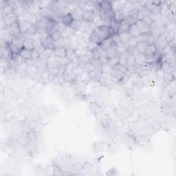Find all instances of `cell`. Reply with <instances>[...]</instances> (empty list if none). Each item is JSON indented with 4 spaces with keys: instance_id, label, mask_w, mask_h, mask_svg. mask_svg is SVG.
<instances>
[{
    "instance_id": "obj_1",
    "label": "cell",
    "mask_w": 176,
    "mask_h": 176,
    "mask_svg": "<svg viewBox=\"0 0 176 176\" xmlns=\"http://www.w3.org/2000/svg\"><path fill=\"white\" fill-rule=\"evenodd\" d=\"M110 37L108 32V27L105 26H99L94 28L92 30L90 36L89 37V41L99 45L105 39Z\"/></svg>"
},
{
    "instance_id": "obj_2",
    "label": "cell",
    "mask_w": 176,
    "mask_h": 176,
    "mask_svg": "<svg viewBox=\"0 0 176 176\" xmlns=\"http://www.w3.org/2000/svg\"><path fill=\"white\" fill-rule=\"evenodd\" d=\"M160 4L161 2L160 1H147L144 2L143 6L146 8L152 15H155L160 13Z\"/></svg>"
},
{
    "instance_id": "obj_3",
    "label": "cell",
    "mask_w": 176,
    "mask_h": 176,
    "mask_svg": "<svg viewBox=\"0 0 176 176\" xmlns=\"http://www.w3.org/2000/svg\"><path fill=\"white\" fill-rule=\"evenodd\" d=\"M24 40L22 39L21 36L19 38L14 37L12 43L10 45L14 56L18 55L21 50L24 48Z\"/></svg>"
},
{
    "instance_id": "obj_4",
    "label": "cell",
    "mask_w": 176,
    "mask_h": 176,
    "mask_svg": "<svg viewBox=\"0 0 176 176\" xmlns=\"http://www.w3.org/2000/svg\"><path fill=\"white\" fill-rule=\"evenodd\" d=\"M2 24L4 25L6 29L8 26H9L10 25L15 24L19 21V17L15 12H12L2 17Z\"/></svg>"
},
{
    "instance_id": "obj_5",
    "label": "cell",
    "mask_w": 176,
    "mask_h": 176,
    "mask_svg": "<svg viewBox=\"0 0 176 176\" xmlns=\"http://www.w3.org/2000/svg\"><path fill=\"white\" fill-rule=\"evenodd\" d=\"M98 83H99V84L103 87H110L111 85L115 84L113 81L112 76H111V73H103V72L101 78Z\"/></svg>"
},
{
    "instance_id": "obj_6",
    "label": "cell",
    "mask_w": 176,
    "mask_h": 176,
    "mask_svg": "<svg viewBox=\"0 0 176 176\" xmlns=\"http://www.w3.org/2000/svg\"><path fill=\"white\" fill-rule=\"evenodd\" d=\"M6 31L9 33L10 35H12L13 37L15 38H19L21 35L18 21L10 25L9 26H8L6 29Z\"/></svg>"
},
{
    "instance_id": "obj_7",
    "label": "cell",
    "mask_w": 176,
    "mask_h": 176,
    "mask_svg": "<svg viewBox=\"0 0 176 176\" xmlns=\"http://www.w3.org/2000/svg\"><path fill=\"white\" fill-rule=\"evenodd\" d=\"M25 73H26V76L30 79H34L38 74L37 66H36V64L27 66L25 68Z\"/></svg>"
},
{
    "instance_id": "obj_8",
    "label": "cell",
    "mask_w": 176,
    "mask_h": 176,
    "mask_svg": "<svg viewBox=\"0 0 176 176\" xmlns=\"http://www.w3.org/2000/svg\"><path fill=\"white\" fill-rule=\"evenodd\" d=\"M41 42L45 47V49L54 50L55 48V41L53 40L51 36L47 35L46 37H43L41 39Z\"/></svg>"
},
{
    "instance_id": "obj_9",
    "label": "cell",
    "mask_w": 176,
    "mask_h": 176,
    "mask_svg": "<svg viewBox=\"0 0 176 176\" xmlns=\"http://www.w3.org/2000/svg\"><path fill=\"white\" fill-rule=\"evenodd\" d=\"M95 15L92 10H83L82 13V21L92 24L94 20Z\"/></svg>"
},
{
    "instance_id": "obj_10",
    "label": "cell",
    "mask_w": 176,
    "mask_h": 176,
    "mask_svg": "<svg viewBox=\"0 0 176 176\" xmlns=\"http://www.w3.org/2000/svg\"><path fill=\"white\" fill-rule=\"evenodd\" d=\"M78 55L76 50H75L73 47H69V48L66 49V58L70 61V62L76 63H77L78 59Z\"/></svg>"
},
{
    "instance_id": "obj_11",
    "label": "cell",
    "mask_w": 176,
    "mask_h": 176,
    "mask_svg": "<svg viewBox=\"0 0 176 176\" xmlns=\"http://www.w3.org/2000/svg\"><path fill=\"white\" fill-rule=\"evenodd\" d=\"M168 44V42L165 38V36L164 34L163 35L158 36L156 39L155 43V46L156 47V49H157L158 51H161L164 47H165Z\"/></svg>"
},
{
    "instance_id": "obj_12",
    "label": "cell",
    "mask_w": 176,
    "mask_h": 176,
    "mask_svg": "<svg viewBox=\"0 0 176 176\" xmlns=\"http://www.w3.org/2000/svg\"><path fill=\"white\" fill-rule=\"evenodd\" d=\"M60 58L55 57V56H52L50 58H49L47 61V68L50 69V68H58L60 65Z\"/></svg>"
},
{
    "instance_id": "obj_13",
    "label": "cell",
    "mask_w": 176,
    "mask_h": 176,
    "mask_svg": "<svg viewBox=\"0 0 176 176\" xmlns=\"http://www.w3.org/2000/svg\"><path fill=\"white\" fill-rule=\"evenodd\" d=\"M144 63H145V55L144 54H141V53H138V54L136 55L135 64H134L133 67L135 71L136 69L141 68Z\"/></svg>"
},
{
    "instance_id": "obj_14",
    "label": "cell",
    "mask_w": 176,
    "mask_h": 176,
    "mask_svg": "<svg viewBox=\"0 0 176 176\" xmlns=\"http://www.w3.org/2000/svg\"><path fill=\"white\" fill-rule=\"evenodd\" d=\"M136 25L138 28L141 34H147L151 32L150 26L145 23L143 20H138L136 22Z\"/></svg>"
},
{
    "instance_id": "obj_15",
    "label": "cell",
    "mask_w": 176,
    "mask_h": 176,
    "mask_svg": "<svg viewBox=\"0 0 176 176\" xmlns=\"http://www.w3.org/2000/svg\"><path fill=\"white\" fill-rule=\"evenodd\" d=\"M83 9V8L80 6L74 7L72 10H70V14L72 16L73 19H77V20H82V13Z\"/></svg>"
},
{
    "instance_id": "obj_16",
    "label": "cell",
    "mask_w": 176,
    "mask_h": 176,
    "mask_svg": "<svg viewBox=\"0 0 176 176\" xmlns=\"http://www.w3.org/2000/svg\"><path fill=\"white\" fill-rule=\"evenodd\" d=\"M138 54V52L136 51V49H134L132 54L128 57L127 58V68L128 69V71H131L133 68L134 64H135V58L136 55Z\"/></svg>"
},
{
    "instance_id": "obj_17",
    "label": "cell",
    "mask_w": 176,
    "mask_h": 176,
    "mask_svg": "<svg viewBox=\"0 0 176 176\" xmlns=\"http://www.w3.org/2000/svg\"><path fill=\"white\" fill-rule=\"evenodd\" d=\"M48 23H49V21L46 18L41 17L39 19H38L37 24H36V25H35L36 27H37V31L46 30Z\"/></svg>"
},
{
    "instance_id": "obj_18",
    "label": "cell",
    "mask_w": 176,
    "mask_h": 176,
    "mask_svg": "<svg viewBox=\"0 0 176 176\" xmlns=\"http://www.w3.org/2000/svg\"><path fill=\"white\" fill-rule=\"evenodd\" d=\"M18 23L21 34H25L27 32V30L29 29V28L32 26L29 22H28L24 19H19Z\"/></svg>"
},
{
    "instance_id": "obj_19",
    "label": "cell",
    "mask_w": 176,
    "mask_h": 176,
    "mask_svg": "<svg viewBox=\"0 0 176 176\" xmlns=\"http://www.w3.org/2000/svg\"><path fill=\"white\" fill-rule=\"evenodd\" d=\"M24 19H26V20L28 22H29V23L31 25H35V26L36 25V24H37V22L38 21V18L37 17V15L31 13L30 12H27L24 14Z\"/></svg>"
},
{
    "instance_id": "obj_20",
    "label": "cell",
    "mask_w": 176,
    "mask_h": 176,
    "mask_svg": "<svg viewBox=\"0 0 176 176\" xmlns=\"http://www.w3.org/2000/svg\"><path fill=\"white\" fill-rule=\"evenodd\" d=\"M88 74H89V78L91 80H92L94 82H99L100 79L101 78L103 72L102 70H100V69H95L94 70L89 72Z\"/></svg>"
},
{
    "instance_id": "obj_21",
    "label": "cell",
    "mask_w": 176,
    "mask_h": 176,
    "mask_svg": "<svg viewBox=\"0 0 176 176\" xmlns=\"http://www.w3.org/2000/svg\"><path fill=\"white\" fill-rule=\"evenodd\" d=\"M90 62V58H89L87 54H81L78 56V59H77V65L80 66H83L85 64Z\"/></svg>"
},
{
    "instance_id": "obj_22",
    "label": "cell",
    "mask_w": 176,
    "mask_h": 176,
    "mask_svg": "<svg viewBox=\"0 0 176 176\" xmlns=\"http://www.w3.org/2000/svg\"><path fill=\"white\" fill-rule=\"evenodd\" d=\"M100 7L101 8L103 13H106L112 10V6L111 2L110 1H100L99 2Z\"/></svg>"
},
{
    "instance_id": "obj_23",
    "label": "cell",
    "mask_w": 176,
    "mask_h": 176,
    "mask_svg": "<svg viewBox=\"0 0 176 176\" xmlns=\"http://www.w3.org/2000/svg\"><path fill=\"white\" fill-rule=\"evenodd\" d=\"M54 55L60 58H66V49L64 47H57L54 49Z\"/></svg>"
},
{
    "instance_id": "obj_24",
    "label": "cell",
    "mask_w": 176,
    "mask_h": 176,
    "mask_svg": "<svg viewBox=\"0 0 176 176\" xmlns=\"http://www.w3.org/2000/svg\"><path fill=\"white\" fill-rule=\"evenodd\" d=\"M130 26H131V25L129 24V21H128L127 19L125 18L121 22L119 31H118V34H119V33H122V32H128L129 30Z\"/></svg>"
},
{
    "instance_id": "obj_25",
    "label": "cell",
    "mask_w": 176,
    "mask_h": 176,
    "mask_svg": "<svg viewBox=\"0 0 176 176\" xmlns=\"http://www.w3.org/2000/svg\"><path fill=\"white\" fill-rule=\"evenodd\" d=\"M113 44H114V42L112 41V39H111V37H109V38L105 39L103 41L99 46L103 50L107 51L109 48H110V47L112 46Z\"/></svg>"
},
{
    "instance_id": "obj_26",
    "label": "cell",
    "mask_w": 176,
    "mask_h": 176,
    "mask_svg": "<svg viewBox=\"0 0 176 176\" xmlns=\"http://www.w3.org/2000/svg\"><path fill=\"white\" fill-rule=\"evenodd\" d=\"M164 27L165 32H175V28H176L175 21L168 20L165 24H164Z\"/></svg>"
},
{
    "instance_id": "obj_27",
    "label": "cell",
    "mask_w": 176,
    "mask_h": 176,
    "mask_svg": "<svg viewBox=\"0 0 176 176\" xmlns=\"http://www.w3.org/2000/svg\"><path fill=\"white\" fill-rule=\"evenodd\" d=\"M116 56H119L118 47L114 43L112 46L107 50V57L108 58H110L114 57H116Z\"/></svg>"
},
{
    "instance_id": "obj_28",
    "label": "cell",
    "mask_w": 176,
    "mask_h": 176,
    "mask_svg": "<svg viewBox=\"0 0 176 176\" xmlns=\"http://www.w3.org/2000/svg\"><path fill=\"white\" fill-rule=\"evenodd\" d=\"M111 2V6H112V10L114 12H116V11L122 10L127 1H114Z\"/></svg>"
},
{
    "instance_id": "obj_29",
    "label": "cell",
    "mask_w": 176,
    "mask_h": 176,
    "mask_svg": "<svg viewBox=\"0 0 176 176\" xmlns=\"http://www.w3.org/2000/svg\"><path fill=\"white\" fill-rule=\"evenodd\" d=\"M32 51V50L24 48H24L21 50L20 52H19V55L22 58H24L25 61L30 60V59H31Z\"/></svg>"
},
{
    "instance_id": "obj_30",
    "label": "cell",
    "mask_w": 176,
    "mask_h": 176,
    "mask_svg": "<svg viewBox=\"0 0 176 176\" xmlns=\"http://www.w3.org/2000/svg\"><path fill=\"white\" fill-rule=\"evenodd\" d=\"M137 43H138V42H137L136 38L131 37L124 44V46H125V47L126 50H133L136 48V46Z\"/></svg>"
},
{
    "instance_id": "obj_31",
    "label": "cell",
    "mask_w": 176,
    "mask_h": 176,
    "mask_svg": "<svg viewBox=\"0 0 176 176\" xmlns=\"http://www.w3.org/2000/svg\"><path fill=\"white\" fill-rule=\"evenodd\" d=\"M61 32L63 36V38H68L71 37L72 35H74L76 31L73 29H72L69 26H66Z\"/></svg>"
},
{
    "instance_id": "obj_32",
    "label": "cell",
    "mask_w": 176,
    "mask_h": 176,
    "mask_svg": "<svg viewBox=\"0 0 176 176\" xmlns=\"http://www.w3.org/2000/svg\"><path fill=\"white\" fill-rule=\"evenodd\" d=\"M129 33L130 34L131 37H134V38H137L141 35L140 31L138 28L137 27L136 24L131 25L130 28L129 30Z\"/></svg>"
},
{
    "instance_id": "obj_33",
    "label": "cell",
    "mask_w": 176,
    "mask_h": 176,
    "mask_svg": "<svg viewBox=\"0 0 176 176\" xmlns=\"http://www.w3.org/2000/svg\"><path fill=\"white\" fill-rule=\"evenodd\" d=\"M35 41L31 37H27L24 41V47L30 50H34Z\"/></svg>"
},
{
    "instance_id": "obj_34",
    "label": "cell",
    "mask_w": 176,
    "mask_h": 176,
    "mask_svg": "<svg viewBox=\"0 0 176 176\" xmlns=\"http://www.w3.org/2000/svg\"><path fill=\"white\" fill-rule=\"evenodd\" d=\"M77 64L72 62H69L68 65L66 66V69H65V74H64V76H67V75L71 74L74 73L75 69H76Z\"/></svg>"
},
{
    "instance_id": "obj_35",
    "label": "cell",
    "mask_w": 176,
    "mask_h": 176,
    "mask_svg": "<svg viewBox=\"0 0 176 176\" xmlns=\"http://www.w3.org/2000/svg\"><path fill=\"white\" fill-rule=\"evenodd\" d=\"M72 21H73V18H72V16L70 14V13H68V15L63 17L61 19V23H62L64 26H70Z\"/></svg>"
},
{
    "instance_id": "obj_36",
    "label": "cell",
    "mask_w": 176,
    "mask_h": 176,
    "mask_svg": "<svg viewBox=\"0 0 176 176\" xmlns=\"http://www.w3.org/2000/svg\"><path fill=\"white\" fill-rule=\"evenodd\" d=\"M125 18H126V14L125 13V12L122 10H118V11H116V12H114V19H115V20L118 21L119 22H121Z\"/></svg>"
},
{
    "instance_id": "obj_37",
    "label": "cell",
    "mask_w": 176,
    "mask_h": 176,
    "mask_svg": "<svg viewBox=\"0 0 176 176\" xmlns=\"http://www.w3.org/2000/svg\"><path fill=\"white\" fill-rule=\"evenodd\" d=\"M35 41V47L34 50H36L40 55L43 54L44 50H46L43 46L42 43L41 42V40H34Z\"/></svg>"
},
{
    "instance_id": "obj_38",
    "label": "cell",
    "mask_w": 176,
    "mask_h": 176,
    "mask_svg": "<svg viewBox=\"0 0 176 176\" xmlns=\"http://www.w3.org/2000/svg\"><path fill=\"white\" fill-rule=\"evenodd\" d=\"M87 55L89 57V58L91 59H99L100 58V54L99 52V50L96 49L92 50V51H88L86 53Z\"/></svg>"
},
{
    "instance_id": "obj_39",
    "label": "cell",
    "mask_w": 176,
    "mask_h": 176,
    "mask_svg": "<svg viewBox=\"0 0 176 176\" xmlns=\"http://www.w3.org/2000/svg\"><path fill=\"white\" fill-rule=\"evenodd\" d=\"M120 24H121V22L115 20L114 19H112L110 21V27L114 30L116 34H118V33L119 28H120Z\"/></svg>"
},
{
    "instance_id": "obj_40",
    "label": "cell",
    "mask_w": 176,
    "mask_h": 176,
    "mask_svg": "<svg viewBox=\"0 0 176 176\" xmlns=\"http://www.w3.org/2000/svg\"><path fill=\"white\" fill-rule=\"evenodd\" d=\"M113 69L114 70H115L116 72H118V73L124 75V76L129 72L127 67L121 66V65H120V64H118V65H117L116 66L114 67V68H113Z\"/></svg>"
},
{
    "instance_id": "obj_41",
    "label": "cell",
    "mask_w": 176,
    "mask_h": 176,
    "mask_svg": "<svg viewBox=\"0 0 176 176\" xmlns=\"http://www.w3.org/2000/svg\"><path fill=\"white\" fill-rule=\"evenodd\" d=\"M148 45L145 42H138L136 46V50L138 53H141V54H144L145 50L147 49Z\"/></svg>"
},
{
    "instance_id": "obj_42",
    "label": "cell",
    "mask_w": 176,
    "mask_h": 176,
    "mask_svg": "<svg viewBox=\"0 0 176 176\" xmlns=\"http://www.w3.org/2000/svg\"><path fill=\"white\" fill-rule=\"evenodd\" d=\"M175 79V75L172 72H164V82L167 84H169Z\"/></svg>"
},
{
    "instance_id": "obj_43",
    "label": "cell",
    "mask_w": 176,
    "mask_h": 176,
    "mask_svg": "<svg viewBox=\"0 0 176 176\" xmlns=\"http://www.w3.org/2000/svg\"><path fill=\"white\" fill-rule=\"evenodd\" d=\"M119 61H120V56H116V57H114L108 58L107 64L113 68L117 65H118Z\"/></svg>"
},
{
    "instance_id": "obj_44",
    "label": "cell",
    "mask_w": 176,
    "mask_h": 176,
    "mask_svg": "<svg viewBox=\"0 0 176 176\" xmlns=\"http://www.w3.org/2000/svg\"><path fill=\"white\" fill-rule=\"evenodd\" d=\"M157 36H155L153 34L152 32L147 33V40L146 43L147 45H154L155 43L156 39H157Z\"/></svg>"
},
{
    "instance_id": "obj_45",
    "label": "cell",
    "mask_w": 176,
    "mask_h": 176,
    "mask_svg": "<svg viewBox=\"0 0 176 176\" xmlns=\"http://www.w3.org/2000/svg\"><path fill=\"white\" fill-rule=\"evenodd\" d=\"M149 14H150L149 11L144 6L141 8L140 9L138 10V20H142V19H143L146 15H149Z\"/></svg>"
},
{
    "instance_id": "obj_46",
    "label": "cell",
    "mask_w": 176,
    "mask_h": 176,
    "mask_svg": "<svg viewBox=\"0 0 176 176\" xmlns=\"http://www.w3.org/2000/svg\"><path fill=\"white\" fill-rule=\"evenodd\" d=\"M81 20H77V19H73V21H72L69 27L72 29H73L75 31H79L81 29Z\"/></svg>"
},
{
    "instance_id": "obj_47",
    "label": "cell",
    "mask_w": 176,
    "mask_h": 176,
    "mask_svg": "<svg viewBox=\"0 0 176 176\" xmlns=\"http://www.w3.org/2000/svg\"><path fill=\"white\" fill-rule=\"evenodd\" d=\"M157 49L155 45H148L147 47V49L145 50L144 55H149V54H154L157 52Z\"/></svg>"
},
{
    "instance_id": "obj_48",
    "label": "cell",
    "mask_w": 176,
    "mask_h": 176,
    "mask_svg": "<svg viewBox=\"0 0 176 176\" xmlns=\"http://www.w3.org/2000/svg\"><path fill=\"white\" fill-rule=\"evenodd\" d=\"M90 63L92 64L94 69H100V70H101L103 63H102V61H100V58H99V59H91Z\"/></svg>"
},
{
    "instance_id": "obj_49",
    "label": "cell",
    "mask_w": 176,
    "mask_h": 176,
    "mask_svg": "<svg viewBox=\"0 0 176 176\" xmlns=\"http://www.w3.org/2000/svg\"><path fill=\"white\" fill-rule=\"evenodd\" d=\"M40 78L41 79H42L43 81L44 82H46V81H49L51 80L52 77L50 76V74L48 72V69H46V70H45L43 73H41L40 75Z\"/></svg>"
},
{
    "instance_id": "obj_50",
    "label": "cell",
    "mask_w": 176,
    "mask_h": 176,
    "mask_svg": "<svg viewBox=\"0 0 176 176\" xmlns=\"http://www.w3.org/2000/svg\"><path fill=\"white\" fill-rule=\"evenodd\" d=\"M37 32V27L35 25H32L29 28V29L27 30V32L25 33L26 36H28V37H32V36L35 35L36 33Z\"/></svg>"
},
{
    "instance_id": "obj_51",
    "label": "cell",
    "mask_w": 176,
    "mask_h": 176,
    "mask_svg": "<svg viewBox=\"0 0 176 176\" xmlns=\"http://www.w3.org/2000/svg\"><path fill=\"white\" fill-rule=\"evenodd\" d=\"M120 38H121V41L122 42V43H125L127 42V41L129 39L132 37H131L130 34L128 32H122V33H119L118 34Z\"/></svg>"
},
{
    "instance_id": "obj_52",
    "label": "cell",
    "mask_w": 176,
    "mask_h": 176,
    "mask_svg": "<svg viewBox=\"0 0 176 176\" xmlns=\"http://www.w3.org/2000/svg\"><path fill=\"white\" fill-rule=\"evenodd\" d=\"M27 138L31 143H35V142L37 141V136H36L35 133L32 130L30 131L29 132H28Z\"/></svg>"
},
{
    "instance_id": "obj_53",
    "label": "cell",
    "mask_w": 176,
    "mask_h": 176,
    "mask_svg": "<svg viewBox=\"0 0 176 176\" xmlns=\"http://www.w3.org/2000/svg\"><path fill=\"white\" fill-rule=\"evenodd\" d=\"M51 37L55 42H58V41H62L63 39L62 35H61V32L60 31H57V32H54V33H52V34L51 35Z\"/></svg>"
},
{
    "instance_id": "obj_54",
    "label": "cell",
    "mask_w": 176,
    "mask_h": 176,
    "mask_svg": "<svg viewBox=\"0 0 176 176\" xmlns=\"http://www.w3.org/2000/svg\"><path fill=\"white\" fill-rule=\"evenodd\" d=\"M62 41H63V47H65L66 49H68L69 48V47H72V39L71 37L63 38Z\"/></svg>"
},
{
    "instance_id": "obj_55",
    "label": "cell",
    "mask_w": 176,
    "mask_h": 176,
    "mask_svg": "<svg viewBox=\"0 0 176 176\" xmlns=\"http://www.w3.org/2000/svg\"><path fill=\"white\" fill-rule=\"evenodd\" d=\"M111 39H112L114 43L115 44L116 46H122V45H124V43H122V42L121 41V38H120L118 34L114 35L112 37H111Z\"/></svg>"
},
{
    "instance_id": "obj_56",
    "label": "cell",
    "mask_w": 176,
    "mask_h": 176,
    "mask_svg": "<svg viewBox=\"0 0 176 176\" xmlns=\"http://www.w3.org/2000/svg\"><path fill=\"white\" fill-rule=\"evenodd\" d=\"M53 1H50V0H44V1L40 2V9H43V8H50L52 4Z\"/></svg>"
},
{
    "instance_id": "obj_57",
    "label": "cell",
    "mask_w": 176,
    "mask_h": 176,
    "mask_svg": "<svg viewBox=\"0 0 176 176\" xmlns=\"http://www.w3.org/2000/svg\"><path fill=\"white\" fill-rule=\"evenodd\" d=\"M142 20H143L147 24L149 25V26H151V25L153 24V22L154 21V19H153V16L151 13L149 14V15L145 16L142 19Z\"/></svg>"
},
{
    "instance_id": "obj_58",
    "label": "cell",
    "mask_w": 176,
    "mask_h": 176,
    "mask_svg": "<svg viewBox=\"0 0 176 176\" xmlns=\"http://www.w3.org/2000/svg\"><path fill=\"white\" fill-rule=\"evenodd\" d=\"M39 58H40V54H39V53L36 51V50H32L31 60L32 61H34V62L36 63L39 60Z\"/></svg>"
},
{
    "instance_id": "obj_59",
    "label": "cell",
    "mask_w": 176,
    "mask_h": 176,
    "mask_svg": "<svg viewBox=\"0 0 176 176\" xmlns=\"http://www.w3.org/2000/svg\"><path fill=\"white\" fill-rule=\"evenodd\" d=\"M112 69L113 68L109 66L107 63H106L103 66L101 70L103 73H111V71H112Z\"/></svg>"
},
{
    "instance_id": "obj_60",
    "label": "cell",
    "mask_w": 176,
    "mask_h": 176,
    "mask_svg": "<svg viewBox=\"0 0 176 176\" xmlns=\"http://www.w3.org/2000/svg\"><path fill=\"white\" fill-rule=\"evenodd\" d=\"M99 45H97L96 43H95L94 42H92V41H89V43L87 45V49L88 51H92V50L96 49Z\"/></svg>"
},
{
    "instance_id": "obj_61",
    "label": "cell",
    "mask_w": 176,
    "mask_h": 176,
    "mask_svg": "<svg viewBox=\"0 0 176 176\" xmlns=\"http://www.w3.org/2000/svg\"><path fill=\"white\" fill-rule=\"evenodd\" d=\"M48 69V72L50 74L51 77H58V68H50L47 69Z\"/></svg>"
},
{
    "instance_id": "obj_62",
    "label": "cell",
    "mask_w": 176,
    "mask_h": 176,
    "mask_svg": "<svg viewBox=\"0 0 176 176\" xmlns=\"http://www.w3.org/2000/svg\"><path fill=\"white\" fill-rule=\"evenodd\" d=\"M147 34H141L140 35L136 38V39L137 41V42H145L146 43V40H147Z\"/></svg>"
},
{
    "instance_id": "obj_63",
    "label": "cell",
    "mask_w": 176,
    "mask_h": 176,
    "mask_svg": "<svg viewBox=\"0 0 176 176\" xmlns=\"http://www.w3.org/2000/svg\"><path fill=\"white\" fill-rule=\"evenodd\" d=\"M127 57H123V56H120V61L119 64L121 66L127 67Z\"/></svg>"
}]
</instances>
